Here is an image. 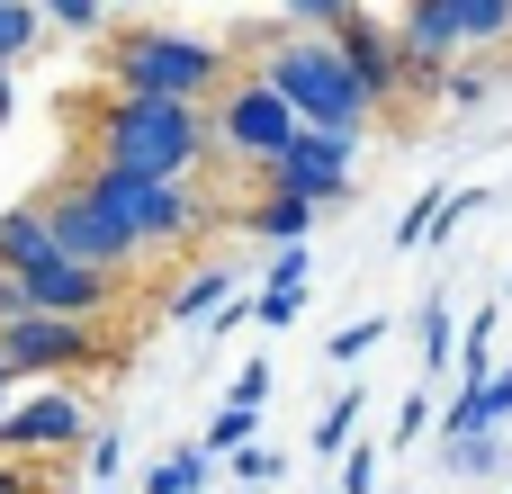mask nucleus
<instances>
[{
    "label": "nucleus",
    "instance_id": "nucleus-9",
    "mask_svg": "<svg viewBox=\"0 0 512 494\" xmlns=\"http://www.w3.org/2000/svg\"><path fill=\"white\" fill-rule=\"evenodd\" d=\"M351 162H360V135H324V126H306V135H297L261 180H270V189H288V198H306V207L324 216V207H342V198H351Z\"/></svg>",
    "mask_w": 512,
    "mask_h": 494
},
{
    "label": "nucleus",
    "instance_id": "nucleus-6",
    "mask_svg": "<svg viewBox=\"0 0 512 494\" xmlns=\"http://www.w3.org/2000/svg\"><path fill=\"white\" fill-rule=\"evenodd\" d=\"M99 360V324H72V315H18L0 324V378H63V369H90Z\"/></svg>",
    "mask_w": 512,
    "mask_h": 494
},
{
    "label": "nucleus",
    "instance_id": "nucleus-31",
    "mask_svg": "<svg viewBox=\"0 0 512 494\" xmlns=\"http://www.w3.org/2000/svg\"><path fill=\"white\" fill-rule=\"evenodd\" d=\"M225 405H270V360H243L234 369V396Z\"/></svg>",
    "mask_w": 512,
    "mask_h": 494
},
{
    "label": "nucleus",
    "instance_id": "nucleus-38",
    "mask_svg": "<svg viewBox=\"0 0 512 494\" xmlns=\"http://www.w3.org/2000/svg\"><path fill=\"white\" fill-rule=\"evenodd\" d=\"M504 297H512V270H504Z\"/></svg>",
    "mask_w": 512,
    "mask_h": 494
},
{
    "label": "nucleus",
    "instance_id": "nucleus-28",
    "mask_svg": "<svg viewBox=\"0 0 512 494\" xmlns=\"http://www.w3.org/2000/svg\"><path fill=\"white\" fill-rule=\"evenodd\" d=\"M423 423H432V387L414 378V387H405V405H396V432H387V441H396V450H414V441H423Z\"/></svg>",
    "mask_w": 512,
    "mask_h": 494
},
{
    "label": "nucleus",
    "instance_id": "nucleus-13",
    "mask_svg": "<svg viewBox=\"0 0 512 494\" xmlns=\"http://www.w3.org/2000/svg\"><path fill=\"white\" fill-rule=\"evenodd\" d=\"M36 261H54L45 198H27V207H0V270H36Z\"/></svg>",
    "mask_w": 512,
    "mask_h": 494
},
{
    "label": "nucleus",
    "instance_id": "nucleus-29",
    "mask_svg": "<svg viewBox=\"0 0 512 494\" xmlns=\"http://www.w3.org/2000/svg\"><path fill=\"white\" fill-rule=\"evenodd\" d=\"M432 207H441V189H423L405 216H396V252H414V243H432Z\"/></svg>",
    "mask_w": 512,
    "mask_h": 494
},
{
    "label": "nucleus",
    "instance_id": "nucleus-3",
    "mask_svg": "<svg viewBox=\"0 0 512 494\" xmlns=\"http://www.w3.org/2000/svg\"><path fill=\"white\" fill-rule=\"evenodd\" d=\"M252 72H261L306 126H324V135H369V126H378V108H369V90L351 81V63H342L333 36H288V27H279Z\"/></svg>",
    "mask_w": 512,
    "mask_h": 494
},
{
    "label": "nucleus",
    "instance_id": "nucleus-12",
    "mask_svg": "<svg viewBox=\"0 0 512 494\" xmlns=\"http://www.w3.org/2000/svg\"><path fill=\"white\" fill-rule=\"evenodd\" d=\"M243 234H252V243H270V252H288V243H306V234H315V207H306V198H288V189H261V207H243Z\"/></svg>",
    "mask_w": 512,
    "mask_h": 494
},
{
    "label": "nucleus",
    "instance_id": "nucleus-5",
    "mask_svg": "<svg viewBox=\"0 0 512 494\" xmlns=\"http://www.w3.org/2000/svg\"><path fill=\"white\" fill-rule=\"evenodd\" d=\"M207 126H216V153H234V162H252V171H270V162L306 135V117H297L261 72H234L225 99L207 108Z\"/></svg>",
    "mask_w": 512,
    "mask_h": 494
},
{
    "label": "nucleus",
    "instance_id": "nucleus-19",
    "mask_svg": "<svg viewBox=\"0 0 512 494\" xmlns=\"http://www.w3.org/2000/svg\"><path fill=\"white\" fill-rule=\"evenodd\" d=\"M441 9H450L459 45H504L512 36V0H441Z\"/></svg>",
    "mask_w": 512,
    "mask_h": 494
},
{
    "label": "nucleus",
    "instance_id": "nucleus-21",
    "mask_svg": "<svg viewBox=\"0 0 512 494\" xmlns=\"http://www.w3.org/2000/svg\"><path fill=\"white\" fill-rule=\"evenodd\" d=\"M252 432H261V405H216V423L198 432V450L207 459H234V450H252Z\"/></svg>",
    "mask_w": 512,
    "mask_h": 494
},
{
    "label": "nucleus",
    "instance_id": "nucleus-2",
    "mask_svg": "<svg viewBox=\"0 0 512 494\" xmlns=\"http://www.w3.org/2000/svg\"><path fill=\"white\" fill-rule=\"evenodd\" d=\"M225 81H234V54L225 45H207V36H189V27H126V36H108V90H126V99H180V108H207V99H225Z\"/></svg>",
    "mask_w": 512,
    "mask_h": 494
},
{
    "label": "nucleus",
    "instance_id": "nucleus-24",
    "mask_svg": "<svg viewBox=\"0 0 512 494\" xmlns=\"http://www.w3.org/2000/svg\"><path fill=\"white\" fill-rule=\"evenodd\" d=\"M36 9H45V27H63V36H81V45L108 36V0H36Z\"/></svg>",
    "mask_w": 512,
    "mask_h": 494
},
{
    "label": "nucleus",
    "instance_id": "nucleus-23",
    "mask_svg": "<svg viewBox=\"0 0 512 494\" xmlns=\"http://www.w3.org/2000/svg\"><path fill=\"white\" fill-rule=\"evenodd\" d=\"M378 342H387V315H360V324H342V333L324 342V360H333V369H369Z\"/></svg>",
    "mask_w": 512,
    "mask_h": 494
},
{
    "label": "nucleus",
    "instance_id": "nucleus-37",
    "mask_svg": "<svg viewBox=\"0 0 512 494\" xmlns=\"http://www.w3.org/2000/svg\"><path fill=\"white\" fill-rule=\"evenodd\" d=\"M108 9H144V0H108Z\"/></svg>",
    "mask_w": 512,
    "mask_h": 494
},
{
    "label": "nucleus",
    "instance_id": "nucleus-15",
    "mask_svg": "<svg viewBox=\"0 0 512 494\" xmlns=\"http://www.w3.org/2000/svg\"><path fill=\"white\" fill-rule=\"evenodd\" d=\"M441 468H450V477H477V486H486V477L504 486V477H512V432H468V441H441Z\"/></svg>",
    "mask_w": 512,
    "mask_h": 494
},
{
    "label": "nucleus",
    "instance_id": "nucleus-32",
    "mask_svg": "<svg viewBox=\"0 0 512 494\" xmlns=\"http://www.w3.org/2000/svg\"><path fill=\"white\" fill-rule=\"evenodd\" d=\"M486 90H495V81H486V72H441V99H450V108H477V99H486Z\"/></svg>",
    "mask_w": 512,
    "mask_h": 494
},
{
    "label": "nucleus",
    "instance_id": "nucleus-35",
    "mask_svg": "<svg viewBox=\"0 0 512 494\" xmlns=\"http://www.w3.org/2000/svg\"><path fill=\"white\" fill-rule=\"evenodd\" d=\"M0 126H9V63H0Z\"/></svg>",
    "mask_w": 512,
    "mask_h": 494
},
{
    "label": "nucleus",
    "instance_id": "nucleus-7",
    "mask_svg": "<svg viewBox=\"0 0 512 494\" xmlns=\"http://www.w3.org/2000/svg\"><path fill=\"white\" fill-rule=\"evenodd\" d=\"M333 45H342V63H351V81L369 90V108H378V117H387V108H405V99H423V90H414V72H405V45H396V27H387V18H369L360 0L342 9Z\"/></svg>",
    "mask_w": 512,
    "mask_h": 494
},
{
    "label": "nucleus",
    "instance_id": "nucleus-33",
    "mask_svg": "<svg viewBox=\"0 0 512 494\" xmlns=\"http://www.w3.org/2000/svg\"><path fill=\"white\" fill-rule=\"evenodd\" d=\"M18 315H36V306H27V279L0 270V324H18Z\"/></svg>",
    "mask_w": 512,
    "mask_h": 494
},
{
    "label": "nucleus",
    "instance_id": "nucleus-16",
    "mask_svg": "<svg viewBox=\"0 0 512 494\" xmlns=\"http://www.w3.org/2000/svg\"><path fill=\"white\" fill-rule=\"evenodd\" d=\"M414 342H423V351H414V360H423V387L459 369V315H450L441 297H423V315H414Z\"/></svg>",
    "mask_w": 512,
    "mask_h": 494
},
{
    "label": "nucleus",
    "instance_id": "nucleus-20",
    "mask_svg": "<svg viewBox=\"0 0 512 494\" xmlns=\"http://www.w3.org/2000/svg\"><path fill=\"white\" fill-rule=\"evenodd\" d=\"M45 36H54V27H45V9H36V0H0V63H27Z\"/></svg>",
    "mask_w": 512,
    "mask_h": 494
},
{
    "label": "nucleus",
    "instance_id": "nucleus-34",
    "mask_svg": "<svg viewBox=\"0 0 512 494\" xmlns=\"http://www.w3.org/2000/svg\"><path fill=\"white\" fill-rule=\"evenodd\" d=\"M0 494H45V477H27L18 459H0Z\"/></svg>",
    "mask_w": 512,
    "mask_h": 494
},
{
    "label": "nucleus",
    "instance_id": "nucleus-26",
    "mask_svg": "<svg viewBox=\"0 0 512 494\" xmlns=\"http://www.w3.org/2000/svg\"><path fill=\"white\" fill-rule=\"evenodd\" d=\"M342 9H351V0H279L288 36H333V27H342Z\"/></svg>",
    "mask_w": 512,
    "mask_h": 494
},
{
    "label": "nucleus",
    "instance_id": "nucleus-18",
    "mask_svg": "<svg viewBox=\"0 0 512 494\" xmlns=\"http://www.w3.org/2000/svg\"><path fill=\"white\" fill-rule=\"evenodd\" d=\"M459 387H486L495 378V306H477L468 324H459V369H450Z\"/></svg>",
    "mask_w": 512,
    "mask_h": 494
},
{
    "label": "nucleus",
    "instance_id": "nucleus-30",
    "mask_svg": "<svg viewBox=\"0 0 512 494\" xmlns=\"http://www.w3.org/2000/svg\"><path fill=\"white\" fill-rule=\"evenodd\" d=\"M342 494H378V450H369V441L342 450Z\"/></svg>",
    "mask_w": 512,
    "mask_h": 494
},
{
    "label": "nucleus",
    "instance_id": "nucleus-4",
    "mask_svg": "<svg viewBox=\"0 0 512 494\" xmlns=\"http://www.w3.org/2000/svg\"><path fill=\"white\" fill-rule=\"evenodd\" d=\"M81 189H90V207H108V225L135 243V261H153V252H189V243H198V225H207V198H198V189H180V180H135V171L90 162V171H81Z\"/></svg>",
    "mask_w": 512,
    "mask_h": 494
},
{
    "label": "nucleus",
    "instance_id": "nucleus-25",
    "mask_svg": "<svg viewBox=\"0 0 512 494\" xmlns=\"http://www.w3.org/2000/svg\"><path fill=\"white\" fill-rule=\"evenodd\" d=\"M225 477H234L243 494H261V486H279V477H288V459H279L270 441H252V450H234V459H225Z\"/></svg>",
    "mask_w": 512,
    "mask_h": 494
},
{
    "label": "nucleus",
    "instance_id": "nucleus-1",
    "mask_svg": "<svg viewBox=\"0 0 512 494\" xmlns=\"http://www.w3.org/2000/svg\"><path fill=\"white\" fill-rule=\"evenodd\" d=\"M207 153H216L207 108H180V99H126V90H108V99L90 108V162H108V171L180 180V189H189V171H198Z\"/></svg>",
    "mask_w": 512,
    "mask_h": 494
},
{
    "label": "nucleus",
    "instance_id": "nucleus-10",
    "mask_svg": "<svg viewBox=\"0 0 512 494\" xmlns=\"http://www.w3.org/2000/svg\"><path fill=\"white\" fill-rule=\"evenodd\" d=\"M45 225H54V252L63 261H81V270H108V279H126L135 270V243L108 225V207H90V189L72 180V189H45Z\"/></svg>",
    "mask_w": 512,
    "mask_h": 494
},
{
    "label": "nucleus",
    "instance_id": "nucleus-8",
    "mask_svg": "<svg viewBox=\"0 0 512 494\" xmlns=\"http://www.w3.org/2000/svg\"><path fill=\"white\" fill-rule=\"evenodd\" d=\"M90 432H99V414H90L72 387H45V396L9 405V423H0V459H72V450H90Z\"/></svg>",
    "mask_w": 512,
    "mask_h": 494
},
{
    "label": "nucleus",
    "instance_id": "nucleus-11",
    "mask_svg": "<svg viewBox=\"0 0 512 494\" xmlns=\"http://www.w3.org/2000/svg\"><path fill=\"white\" fill-rule=\"evenodd\" d=\"M18 279H27V306H36V315H72V324H99V315L117 306V288H126V279L81 270V261H63V252L36 261V270H18Z\"/></svg>",
    "mask_w": 512,
    "mask_h": 494
},
{
    "label": "nucleus",
    "instance_id": "nucleus-17",
    "mask_svg": "<svg viewBox=\"0 0 512 494\" xmlns=\"http://www.w3.org/2000/svg\"><path fill=\"white\" fill-rule=\"evenodd\" d=\"M144 494H216V459L207 450H162L144 468Z\"/></svg>",
    "mask_w": 512,
    "mask_h": 494
},
{
    "label": "nucleus",
    "instance_id": "nucleus-14",
    "mask_svg": "<svg viewBox=\"0 0 512 494\" xmlns=\"http://www.w3.org/2000/svg\"><path fill=\"white\" fill-rule=\"evenodd\" d=\"M234 288H243V270H225V261H198V270L171 288V324H207V315H216Z\"/></svg>",
    "mask_w": 512,
    "mask_h": 494
},
{
    "label": "nucleus",
    "instance_id": "nucleus-27",
    "mask_svg": "<svg viewBox=\"0 0 512 494\" xmlns=\"http://www.w3.org/2000/svg\"><path fill=\"white\" fill-rule=\"evenodd\" d=\"M81 468H90V486H108V477L126 468V432H117V423H99V432H90V450H81Z\"/></svg>",
    "mask_w": 512,
    "mask_h": 494
},
{
    "label": "nucleus",
    "instance_id": "nucleus-36",
    "mask_svg": "<svg viewBox=\"0 0 512 494\" xmlns=\"http://www.w3.org/2000/svg\"><path fill=\"white\" fill-rule=\"evenodd\" d=\"M9 405H18V396H9V378H0V423H9Z\"/></svg>",
    "mask_w": 512,
    "mask_h": 494
},
{
    "label": "nucleus",
    "instance_id": "nucleus-22",
    "mask_svg": "<svg viewBox=\"0 0 512 494\" xmlns=\"http://www.w3.org/2000/svg\"><path fill=\"white\" fill-rule=\"evenodd\" d=\"M351 432H360V387H342V396L315 414V432H306V441H315L324 459H342V450H351Z\"/></svg>",
    "mask_w": 512,
    "mask_h": 494
}]
</instances>
